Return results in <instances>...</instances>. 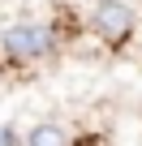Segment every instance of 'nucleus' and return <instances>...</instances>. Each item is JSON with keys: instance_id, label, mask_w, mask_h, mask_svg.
Wrapping results in <instances>:
<instances>
[{"instance_id": "3", "label": "nucleus", "mask_w": 142, "mask_h": 146, "mask_svg": "<svg viewBox=\"0 0 142 146\" xmlns=\"http://www.w3.org/2000/svg\"><path fill=\"white\" fill-rule=\"evenodd\" d=\"M22 146H73V133H69L65 125H56V120H39V125L26 133Z\"/></svg>"}, {"instance_id": "5", "label": "nucleus", "mask_w": 142, "mask_h": 146, "mask_svg": "<svg viewBox=\"0 0 142 146\" xmlns=\"http://www.w3.org/2000/svg\"><path fill=\"white\" fill-rule=\"evenodd\" d=\"M0 146H22V137H17L9 125H0Z\"/></svg>"}, {"instance_id": "2", "label": "nucleus", "mask_w": 142, "mask_h": 146, "mask_svg": "<svg viewBox=\"0 0 142 146\" xmlns=\"http://www.w3.org/2000/svg\"><path fill=\"white\" fill-rule=\"evenodd\" d=\"M86 26H91V35L112 56H121L133 43V35H138V13L125 5V0H95L91 13H86Z\"/></svg>"}, {"instance_id": "4", "label": "nucleus", "mask_w": 142, "mask_h": 146, "mask_svg": "<svg viewBox=\"0 0 142 146\" xmlns=\"http://www.w3.org/2000/svg\"><path fill=\"white\" fill-rule=\"evenodd\" d=\"M73 146H108V133H91V129H86V133L73 137Z\"/></svg>"}, {"instance_id": "1", "label": "nucleus", "mask_w": 142, "mask_h": 146, "mask_svg": "<svg viewBox=\"0 0 142 146\" xmlns=\"http://www.w3.org/2000/svg\"><path fill=\"white\" fill-rule=\"evenodd\" d=\"M69 39L73 26H60V17H26L0 30V78H30L35 69L52 64Z\"/></svg>"}]
</instances>
